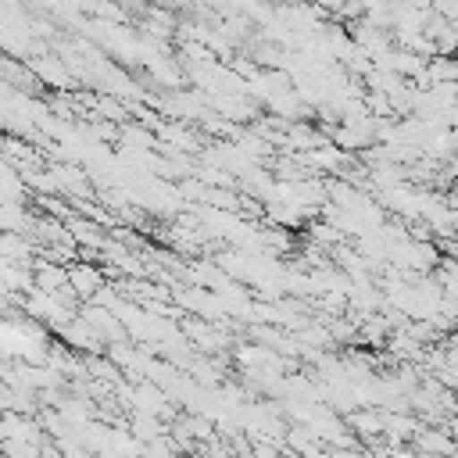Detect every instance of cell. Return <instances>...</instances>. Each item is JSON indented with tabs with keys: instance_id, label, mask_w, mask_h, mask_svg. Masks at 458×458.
I'll list each match as a JSON object with an SVG mask.
<instances>
[{
	"instance_id": "7a4b0ae2",
	"label": "cell",
	"mask_w": 458,
	"mask_h": 458,
	"mask_svg": "<svg viewBox=\"0 0 458 458\" xmlns=\"http://www.w3.org/2000/svg\"><path fill=\"white\" fill-rule=\"evenodd\" d=\"M68 279H72V286H75L79 293H93V290L100 286V276H97L93 268H75Z\"/></svg>"
},
{
	"instance_id": "6da1fadb",
	"label": "cell",
	"mask_w": 458,
	"mask_h": 458,
	"mask_svg": "<svg viewBox=\"0 0 458 458\" xmlns=\"http://www.w3.org/2000/svg\"><path fill=\"white\" fill-rule=\"evenodd\" d=\"M351 426H354L358 437H379V433H383V415H369V411H361V415L351 419Z\"/></svg>"
}]
</instances>
